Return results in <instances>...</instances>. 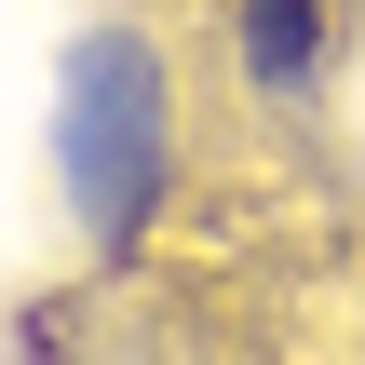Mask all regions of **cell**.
I'll list each match as a JSON object with an SVG mask.
<instances>
[{"instance_id":"obj_1","label":"cell","mask_w":365,"mask_h":365,"mask_svg":"<svg viewBox=\"0 0 365 365\" xmlns=\"http://www.w3.org/2000/svg\"><path fill=\"white\" fill-rule=\"evenodd\" d=\"M54 149H68V203H81L95 244H122V230L163 203V54H149L135 27H81V41H68Z\"/></svg>"},{"instance_id":"obj_2","label":"cell","mask_w":365,"mask_h":365,"mask_svg":"<svg viewBox=\"0 0 365 365\" xmlns=\"http://www.w3.org/2000/svg\"><path fill=\"white\" fill-rule=\"evenodd\" d=\"M230 27H244V68H257L271 95H312V68H325V0H230Z\"/></svg>"}]
</instances>
